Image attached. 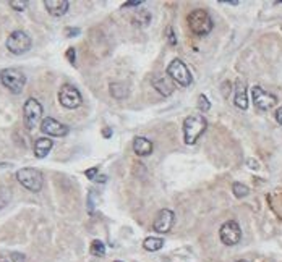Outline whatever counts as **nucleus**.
Returning a JSON list of instances; mask_svg holds the SVG:
<instances>
[{
	"mask_svg": "<svg viewBox=\"0 0 282 262\" xmlns=\"http://www.w3.org/2000/svg\"><path fill=\"white\" fill-rule=\"evenodd\" d=\"M207 122L203 115H190L185 118L183 122V136H185V143L187 144H195L196 141L201 138V134L206 131Z\"/></svg>",
	"mask_w": 282,
	"mask_h": 262,
	"instance_id": "f257e3e1",
	"label": "nucleus"
},
{
	"mask_svg": "<svg viewBox=\"0 0 282 262\" xmlns=\"http://www.w3.org/2000/svg\"><path fill=\"white\" fill-rule=\"evenodd\" d=\"M188 26L193 31V34L206 36L213 31V20L206 10L198 9V10H193L188 15Z\"/></svg>",
	"mask_w": 282,
	"mask_h": 262,
	"instance_id": "f03ea898",
	"label": "nucleus"
},
{
	"mask_svg": "<svg viewBox=\"0 0 282 262\" xmlns=\"http://www.w3.org/2000/svg\"><path fill=\"white\" fill-rule=\"evenodd\" d=\"M0 83H2L10 93L20 94L25 89L26 76L25 73L18 68H5L0 71Z\"/></svg>",
	"mask_w": 282,
	"mask_h": 262,
	"instance_id": "7ed1b4c3",
	"label": "nucleus"
},
{
	"mask_svg": "<svg viewBox=\"0 0 282 262\" xmlns=\"http://www.w3.org/2000/svg\"><path fill=\"white\" fill-rule=\"evenodd\" d=\"M17 180L21 186H25L28 191L31 193H39L44 186V177L39 170L36 168H21L17 171Z\"/></svg>",
	"mask_w": 282,
	"mask_h": 262,
	"instance_id": "20e7f679",
	"label": "nucleus"
},
{
	"mask_svg": "<svg viewBox=\"0 0 282 262\" xmlns=\"http://www.w3.org/2000/svg\"><path fill=\"white\" fill-rule=\"evenodd\" d=\"M167 74H169V78L175 81L179 86L187 88L191 84V73L187 68V65L179 58H175L170 62V65L167 66Z\"/></svg>",
	"mask_w": 282,
	"mask_h": 262,
	"instance_id": "39448f33",
	"label": "nucleus"
},
{
	"mask_svg": "<svg viewBox=\"0 0 282 262\" xmlns=\"http://www.w3.org/2000/svg\"><path fill=\"white\" fill-rule=\"evenodd\" d=\"M7 49L13 55H21L31 49V37L25 31H13L7 39Z\"/></svg>",
	"mask_w": 282,
	"mask_h": 262,
	"instance_id": "423d86ee",
	"label": "nucleus"
},
{
	"mask_svg": "<svg viewBox=\"0 0 282 262\" xmlns=\"http://www.w3.org/2000/svg\"><path fill=\"white\" fill-rule=\"evenodd\" d=\"M42 117V106L38 99L34 97H29L25 102L23 107V118H25V125L28 130H33L34 125L39 122V118Z\"/></svg>",
	"mask_w": 282,
	"mask_h": 262,
	"instance_id": "0eeeda50",
	"label": "nucleus"
},
{
	"mask_svg": "<svg viewBox=\"0 0 282 262\" xmlns=\"http://www.w3.org/2000/svg\"><path fill=\"white\" fill-rule=\"evenodd\" d=\"M58 102L65 109H77L81 106L83 99H81V94L75 86L63 84L60 88V91H58Z\"/></svg>",
	"mask_w": 282,
	"mask_h": 262,
	"instance_id": "6e6552de",
	"label": "nucleus"
},
{
	"mask_svg": "<svg viewBox=\"0 0 282 262\" xmlns=\"http://www.w3.org/2000/svg\"><path fill=\"white\" fill-rule=\"evenodd\" d=\"M221 241L227 246H235L242 239V228L235 220H229L221 227Z\"/></svg>",
	"mask_w": 282,
	"mask_h": 262,
	"instance_id": "1a4fd4ad",
	"label": "nucleus"
},
{
	"mask_svg": "<svg viewBox=\"0 0 282 262\" xmlns=\"http://www.w3.org/2000/svg\"><path fill=\"white\" fill-rule=\"evenodd\" d=\"M41 131L44 134H47V136H54V138H62V136H66L68 134V126L57 122L55 118L52 117H47L44 118L41 122Z\"/></svg>",
	"mask_w": 282,
	"mask_h": 262,
	"instance_id": "9d476101",
	"label": "nucleus"
},
{
	"mask_svg": "<svg viewBox=\"0 0 282 262\" xmlns=\"http://www.w3.org/2000/svg\"><path fill=\"white\" fill-rule=\"evenodd\" d=\"M251 97H253L255 106L258 109H261V110H269V109H272L277 104L276 96L263 91L259 86H253V89H251Z\"/></svg>",
	"mask_w": 282,
	"mask_h": 262,
	"instance_id": "9b49d317",
	"label": "nucleus"
},
{
	"mask_svg": "<svg viewBox=\"0 0 282 262\" xmlns=\"http://www.w3.org/2000/svg\"><path fill=\"white\" fill-rule=\"evenodd\" d=\"M174 220H175L174 212L170 211V209H162V211H159L158 215H156L153 228L154 231H158V233H169L170 228L174 225Z\"/></svg>",
	"mask_w": 282,
	"mask_h": 262,
	"instance_id": "f8f14e48",
	"label": "nucleus"
},
{
	"mask_svg": "<svg viewBox=\"0 0 282 262\" xmlns=\"http://www.w3.org/2000/svg\"><path fill=\"white\" fill-rule=\"evenodd\" d=\"M153 86L154 89L158 91L161 96H170L174 91V84H172V81H170L169 78V74H154L153 76Z\"/></svg>",
	"mask_w": 282,
	"mask_h": 262,
	"instance_id": "ddd939ff",
	"label": "nucleus"
},
{
	"mask_svg": "<svg viewBox=\"0 0 282 262\" xmlns=\"http://www.w3.org/2000/svg\"><path fill=\"white\" fill-rule=\"evenodd\" d=\"M44 7H46V10L52 17H63V15L68 12L70 4L66 2V0H46Z\"/></svg>",
	"mask_w": 282,
	"mask_h": 262,
	"instance_id": "4468645a",
	"label": "nucleus"
},
{
	"mask_svg": "<svg viewBox=\"0 0 282 262\" xmlns=\"http://www.w3.org/2000/svg\"><path fill=\"white\" fill-rule=\"evenodd\" d=\"M133 151H135V154L139 157H146L153 152V143L148 138L138 136V138H135V141H133Z\"/></svg>",
	"mask_w": 282,
	"mask_h": 262,
	"instance_id": "2eb2a0df",
	"label": "nucleus"
},
{
	"mask_svg": "<svg viewBox=\"0 0 282 262\" xmlns=\"http://www.w3.org/2000/svg\"><path fill=\"white\" fill-rule=\"evenodd\" d=\"M52 146H54V143L50 138H38L34 141V155L38 159H44L50 152Z\"/></svg>",
	"mask_w": 282,
	"mask_h": 262,
	"instance_id": "dca6fc26",
	"label": "nucleus"
},
{
	"mask_svg": "<svg viewBox=\"0 0 282 262\" xmlns=\"http://www.w3.org/2000/svg\"><path fill=\"white\" fill-rule=\"evenodd\" d=\"M235 106L242 109V110H247L248 109V97H247V86H245L242 81H239V84H237L235 89Z\"/></svg>",
	"mask_w": 282,
	"mask_h": 262,
	"instance_id": "f3484780",
	"label": "nucleus"
},
{
	"mask_svg": "<svg viewBox=\"0 0 282 262\" xmlns=\"http://www.w3.org/2000/svg\"><path fill=\"white\" fill-rule=\"evenodd\" d=\"M162 246H164V239H162V238H156V236L146 238L145 243H143V248L146 251H159Z\"/></svg>",
	"mask_w": 282,
	"mask_h": 262,
	"instance_id": "a211bd4d",
	"label": "nucleus"
},
{
	"mask_svg": "<svg viewBox=\"0 0 282 262\" xmlns=\"http://www.w3.org/2000/svg\"><path fill=\"white\" fill-rule=\"evenodd\" d=\"M90 252L96 257H102L104 254H106V244H104L101 239H94L91 243V248H90Z\"/></svg>",
	"mask_w": 282,
	"mask_h": 262,
	"instance_id": "6ab92c4d",
	"label": "nucleus"
},
{
	"mask_svg": "<svg viewBox=\"0 0 282 262\" xmlns=\"http://www.w3.org/2000/svg\"><path fill=\"white\" fill-rule=\"evenodd\" d=\"M110 94H112L115 99H123V97L128 94V91L123 84L114 83V84H110Z\"/></svg>",
	"mask_w": 282,
	"mask_h": 262,
	"instance_id": "aec40b11",
	"label": "nucleus"
},
{
	"mask_svg": "<svg viewBox=\"0 0 282 262\" xmlns=\"http://www.w3.org/2000/svg\"><path fill=\"white\" fill-rule=\"evenodd\" d=\"M232 191H234V194L237 198H247L248 194H250V190H248V186H245V185H242V183H234V186H232Z\"/></svg>",
	"mask_w": 282,
	"mask_h": 262,
	"instance_id": "412c9836",
	"label": "nucleus"
},
{
	"mask_svg": "<svg viewBox=\"0 0 282 262\" xmlns=\"http://www.w3.org/2000/svg\"><path fill=\"white\" fill-rule=\"evenodd\" d=\"M198 109L201 110V112H207L211 109V104H209V101H207V97L206 96H199V99H198Z\"/></svg>",
	"mask_w": 282,
	"mask_h": 262,
	"instance_id": "4be33fe9",
	"label": "nucleus"
},
{
	"mask_svg": "<svg viewBox=\"0 0 282 262\" xmlns=\"http://www.w3.org/2000/svg\"><path fill=\"white\" fill-rule=\"evenodd\" d=\"M10 201V191L7 190H0V209H2L4 206H7V203Z\"/></svg>",
	"mask_w": 282,
	"mask_h": 262,
	"instance_id": "5701e85b",
	"label": "nucleus"
},
{
	"mask_svg": "<svg viewBox=\"0 0 282 262\" xmlns=\"http://www.w3.org/2000/svg\"><path fill=\"white\" fill-rule=\"evenodd\" d=\"M13 10H17V12H23L25 9H26V5H28V2L26 0H23V2H17V0H12V2L9 4Z\"/></svg>",
	"mask_w": 282,
	"mask_h": 262,
	"instance_id": "b1692460",
	"label": "nucleus"
},
{
	"mask_svg": "<svg viewBox=\"0 0 282 262\" xmlns=\"http://www.w3.org/2000/svg\"><path fill=\"white\" fill-rule=\"evenodd\" d=\"M166 33H167L166 36H167V39H169V44H170V46H175V44H177V37H175V33H174L172 26H169Z\"/></svg>",
	"mask_w": 282,
	"mask_h": 262,
	"instance_id": "393cba45",
	"label": "nucleus"
},
{
	"mask_svg": "<svg viewBox=\"0 0 282 262\" xmlns=\"http://www.w3.org/2000/svg\"><path fill=\"white\" fill-rule=\"evenodd\" d=\"M10 259H12L13 262H26L25 254H20V252H12V254H10Z\"/></svg>",
	"mask_w": 282,
	"mask_h": 262,
	"instance_id": "a878e982",
	"label": "nucleus"
},
{
	"mask_svg": "<svg viewBox=\"0 0 282 262\" xmlns=\"http://www.w3.org/2000/svg\"><path fill=\"white\" fill-rule=\"evenodd\" d=\"M75 57H77V54H75V49L70 47L68 50H66V58H68V62H70L72 65H75Z\"/></svg>",
	"mask_w": 282,
	"mask_h": 262,
	"instance_id": "bb28decb",
	"label": "nucleus"
},
{
	"mask_svg": "<svg viewBox=\"0 0 282 262\" xmlns=\"http://www.w3.org/2000/svg\"><path fill=\"white\" fill-rule=\"evenodd\" d=\"M65 34H66V37H75V36L80 34V29L78 28H66Z\"/></svg>",
	"mask_w": 282,
	"mask_h": 262,
	"instance_id": "cd10ccee",
	"label": "nucleus"
},
{
	"mask_svg": "<svg viewBox=\"0 0 282 262\" xmlns=\"http://www.w3.org/2000/svg\"><path fill=\"white\" fill-rule=\"evenodd\" d=\"M98 175V168H90V170H86V177L90 178V180H94V177Z\"/></svg>",
	"mask_w": 282,
	"mask_h": 262,
	"instance_id": "c85d7f7f",
	"label": "nucleus"
},
{
	"mask_svg": "<svg viewBox=\"0 0 282 262\" xmlns=\"http://www.w3.org/2000/svg\"><path fill=\"white\" fill-rule=\"evenodd\" d=\"M276 120H277V122H279V123L282 125V107H280V109H279V110L276 112Z\"/></svg>",
	"mask_w": 282,
	"mask_h": 262,
	"instance_id": "c756f323",
	"label": "nucleus"
},
{
	"mask_svg": "<svg viewBox=\"0 0 282 262\" xmlns=\"http://www.w3.org/2000/svg\"><path fill=\"white\" fill-rule=\"evenodd\" d=\"M139 5H141V2L138 0V2H127L123 7H139Z\"/></svg>",
	"mask_w": 282,
	"mask_h": 262,
	"instance_id": "7c9ffc66",
	"label": "nucleus"
},
{
	"mask_svg": "<svg viewBox=\"0 0 282 262\" xmlns=\"http://www.w3.org/2000/svg\"><path fill=\"white\" fill-rule=\"evenodd\" d=\"M110 134H112V130H110V128H106V130H104V136H106V138H109Z\"/></svg>",
	"mask_w": 282,
	"mask_h": 262,
	"instance_id": "2f4dec72",
	"label": "nucleus"
},
{
	"mask_svg": "<svg viewBox=\"0 0 282 262\" xmlns=\"http://www.w3.org/2000/svg\"><path fill=\"white\" fill-rule=\"evenodd\" d=\"M237 262H247V260H237Z\"/></svg>",
	"mask_w": 282,
	"mask_h": 262,
	"instance_id": "473e14b6",
	"label": "nucleus"
},
{
	"mask_svg": "<svg viewBox=\"0 0 282 262\" xmlns=\"http://www.w3.org/2000/svg\"><path fill=\"white\" fill-rule=\"evenodd\" d=\"M115 262H120V260H115Z\"/></svg>",
	"mask_w": 282,
	"mask_h": 262,
	"instance_id": "72a5a7b5",
	"label": "nucleus"
}]
</instances>
